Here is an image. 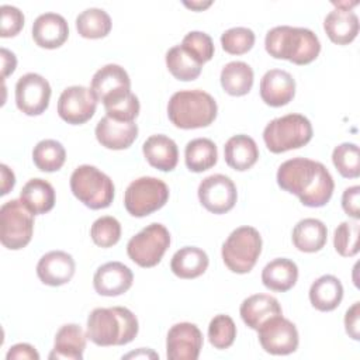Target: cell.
Masks as SVG:
<instances>
[{"label": "cell", "mask_w": 360, "mask_h": 360, "mask_svg": "<svg viewBox=\"0 0 360 360\" xmlns=\"http://www.w3.org/2000/svg\"><path fill=\"white\" fill-rule=\"evenodd\" d=\"M224 156L229 167L238 172H245L257 162L259 148L253 138L239 134L226 141L224 146Z\"/></svg>", "instance_id": "25"}, {"label": "cell", "mask_w": 360, "mask_h": 360, "mask_svg": "<svg viewBox=\"0 0 360 360\" xmlns=\"http://www.w3.org/2000/svg\"><path fill=\"white\" fill-rule=\"evenodd\" d=\"M90 236L97 246L111 248L121 238V224L114 217H100L93 222L90 228Z\"/></svg>", "instance_id": "40"}, {"label": "cell", "mask_w": 360, "mask_h": 360, "mask_svg": "<svg viewBox=\"0 0 360 360\" xmlns=\"http://www.w3.org/2000/svg\"><path fill=\"white\" fill-rule=\"evenodd\" d=\"M70 190L80 202L91 210L107 208L114 200L112 180L90 165H82L73 170Z\"/></svg>", "instance_id": "6"}, {"label": "cell", "mask_w": 360, "mask_h": 360, "mask_svg": "<svg viewBox=\"0 0 360 360\" xmlns=\"http://www.w3.org/2000/svg\"><path fill=\"white\" fill-rule=\"evenodd\" d=\"M138 319L125 307L96 308L87 318V339L97 346H122L138 335Z\"/></svg>", "instance_id": "2"}, {"label": "cell", "mask_w": 360, "mask_h": 360, "mask_svg": "<svg viewBox=\"0 0 360 360\" xmlns=\"http://www.w3.org/2000/svg\"><path fill=\"white\" fill-rule=\"evenodd\" d=\"M323 30L332 42L346 45L359 34V18L352 10L335 8L325 17Z\"/></svg>", "instance_id": "26"}, {"label": "cell", "mask_w": 360, "mask_h": 360, "mask_svg": "<svg viewBox=\"0 0 360 360\" xmlns=\"http://www.w3.org/2000/svg\"><path fill=\"white\" fill-rule=\"evenodd\" d=\"M312 139V125L301 114H287L271 120L264 131L263 141L273 153L298 149Z\"/></svg>", "instance_id": "5"}, {"label": "cell", "mask_w": 360, "mask_h": 360, "mask_svg": "<svg viewBox=\"0 0 360 360\" xmlns=\"http://www.w3.org/2000/svg\"><path fill=\"white\" fill-rule=\"evenodd\" d=\"M184 6H187V7H190V8H193V10H202V8H205V7H208V6H211V1H207V3H184Z\"/></svg>", "instance_id": "50"}, {"label": "cell", "mask_w": 360, "mask_h": 360, "mask_svg": "<svg viewBox=\"0 0 360 360\" xmlns=\"http://www.w3.org/2000/svg\"><path fill=\"white\" fill-rule=\"evenodd\" d=\"M295 96L294 77L281 69H270L260 80V97L270 107L288 104Z\"/></svg>", "instance_id": "19"}, {"label": "cell", "mask_w": 360, "mask_h": 360, "mask_svg": "<svg viewBox=\"0 0 360 360\" xmlns=\"http://www.w3.org/2000/svg\"><path fill=\"white\" fill-rule=\"evenodd\" d=\"M169 200V187L156 177L143 176L129 183L124 194L125 210L136 218L160 210Z\"/></svg>", "instance_id": "9"}, {"label": "cell", "mask_w": 360, "mask_h": 360, "mask_svg": "<svg viewBox=\"0 0 360 360\" xmlns=\"http://www.w3.org/2000/svg\"><path fill=\"white\" fill-rule=\"evenodd\" d=\"M142 152L148 163L162 172H172L179 160L176 142L162 134L149 136L142 145Z\"/></svg>", "instance_id": "23"}, {"label": "cell", "mask_w": 360, "mask_h": 360, "mask_svg": "<svg viewBox=\"0 0 360 360\" xmlns=\"http://www.w3.org/2000/svg\"><path fill=\"white\" fill-rule=\"evenodd\" d=\"M298 278L297 264L285 257H278L267 263L262 271L263 285L271 291L284 292L292 288Z\"/></svg>", "instance_id": "29"}, {"label": "cell", "mask_w": 360, "mask_h": 360, "mask_svg": "<svg viewBox=\"0 0 360 360\" xmlns=\"http://www.w3.org/2000/svg\"><path fill=\"white\" fill-rule=\"evenodd\" d=\"M360 187L359 186H352L347 187L343 191L342 195V208L343 211L350 215L354 219L360 218Z\"/></svg>", "instance_id": "45"}, {"label": "cell", "mask_w": 360, "mask_h": 360, "mask_svg": "<svg viewBox=\"0 0 360 360\" xmlns=\"http://www.w3.org/2000/svg\"><path fill=\"white\" fill-rule=\"evenodd\" d=\"M94 132L101 146L112 150H121L134 143L138 136V125L134 121L124 122L105 115L97 122Z\"/></svg>", "instance_id": "20"}, {"label": "cell", "mask_w": 360, "mask_h": 360, "mask_svg": "<svg viewBox=\"0 0 360 360\" xmlns=\"http://www.w3.org/2000/svg\"><path fill=\"white\" fill-rule=\"evenodd\" d=\"M97 107V100L91 90L84 86H70L65 89L58 100L59 117L72 125L84 124L89 121Z\"/></svg>", "instance_id": "14"}, {"label": "cell", "mask_w": 360, "mask_h": 360, "mask_svg": "<svg viewBox=\"0 0 360 360\" xmlns=\"http://www.w3.org/2000/svg\"><path fill=\"white\" fill-rule=\"evenodd\" d=\"M222 49L231 55H243L255 45V32L246 27H233L221 35Z\"/></svg>", "instance_id": "41"}, {"label": "cell", "mask_w": 360, "mask_h": 360, "mask_svg": "<svg viewBox=\"0 0 360 360\" xmlns=\"http://www.w3.org/2000/svg\"><path fill=\"white\" fill-rule=\"evenodd\" d=\"M75 260L63 250L45 253L37 264L38 278L51 287H59L69 283L75 274Z\"/></svg>", "instance_id": "18"}, {"label": "cell", "mask_w": 360, "mask_h": 360, "mask_svg": "<svg viewBox=\"0 0 360 360\" xmlns=\"http://www.w3.org/2000/svg\"><path fill=\"white\" fill-rule=\"evenodd\" d=\"M20 200L34 215L45 214L55 205V190L52 184L44 179H31L24 184Z\"/></svg>", "instance_id": "31"}, {"label": "cell", "mask_w": 360, "mask_h": 360, "mask_svg": "<svg viewBox=\"0 0 360 360\" xmlns=\"http://www.w3.org/2000/svg\"><path fill=\"white\" fill-rule=\"evenodd\" d=\"M1 11V27H0V37L10 38L15 37L24 27V14L14 6L4 4L0 7Z\"/></svg>", "instance_id": "44"}, {"label": "cell", "mask_w": 360, "mask_h": 360, "mask_svg": "<svg viewBox=\"0 0 360 360\" xmlns=\"http://www.w3.org/2000/svg\"><path fill=\"white\" fill-rule=\"evenodd\" d=\"M294 246L305 253H315L321 250L328 239L326 225L316 218H305L297 222L292 229Z\"/></svg>", "instance_id": "28"}, {"label": "cell", "mask_w": 360, "mask_h": 360, "mask_svg": "<svg viewBox=\"0 0 360 360\" xmlns=\"http://www.w3.org/2000/svg\"><path fill=\"white\" fill-rule=\"evenodd\" d=\"M201 205L212 214H225L235 207L238 193L235 183L225 174H211L198 186Z\"/></svg>", "instance_id": "13"}, {"label": "cell", "mask_w": 360, "mask_h": 360, "mask_svg": "<svg viewBox=\"0 0 360 360\" xmlns=\"http://www.w3.org/2000/svg\"><path fill=\"white\" fill-rule=\"evenodd\" d=\"M69 37L68 21L56 13H44L32 24V38L35 44L45 49L62 46Z\"/></svg>", "instance_id": "21"}, {"label": "cell", "mask_w": 360, "mask_h": 360, "mask_svg": "<svg viewBox=\"0 0 360 360\" xmlns=\"http://www.w3.org/2000/svg\"><path fill=\"white\" fill-rule=\"evenodd\" d=\"M266 51L276 59H287L295 65H308L321 52L318 37L308 28L278 25L266 34Z\"/></svg>", "instance_id": "3"}, {"label": "cell", "mask_w": 360, "mask_h": 360, "mask_svg": "<svg viewBox=\"0 0 360 360\" xmlns=\"http://www.w3.org/2000/svg\"><path fill=\"white\" fill-rule=\"evenodd\" d=\"M90 90L97 101L108 104L131 93V80L124 68L108 63L94 73Z\"/></svg>", "instance_id": "15"}, {"label": "cell", "mask_w": 360, "mask_h": 360, "mask_svg": "<svg viewBox=\"0 0 360 360\" xmlns=\"http://www.w3.org/2000/svg\"><path fill=\"white\" fill-rule=\"evenodd\" d=\"M32 160L41 172H56L66 160V150L60 142L55 139H44L34 146Z\"/></svg>", "instance_id": "36"}, {"label": "cell", "mask_w": 360, "mask_h": 360, "mask_svg": "<svg viewBox=\"0 0 360 360\" xmlns=\"http://www.w3.org/2000/svg\"><path fill=\"white\" fill-rule=\"evenodd\" d=\"M87 335L80 325L66 323L55 335L53 350L49 353V359H68V360H82L83 352L86 349Z\"/></svg>", "instance_id": "22"}, {"label": "cell", "mask_w": 360, "mask_h": 360, "mask_svg": "<svg viewBox=\"0 0 360 360\" xmlns=\"http://www.w3.org/2000/svg\"><path fill=\"white\" fill-rule=\"evenodd\" d=\"M218 159L217 145L208 138H195L186 145L184 160L190 172L201 173L211 169Z\"/></svg>", "instance_id": "33"}, {"label": "cell", "mask_w": 360, "mask_h": 360, "mask_svg": "<svg viewBox=\"0 0 360 360\" xmlns=\"http://www.w3.org/2000/svg\"><path fill=\"white\" fill-rule=\"evenodd\" d=\"M49 82L38 73H25L15 83V104L27 115H39L51 98Z\"/></svg>", "instance_id": "12"}, {"label": "cell", "mask_w": 360, "mask_h": 360, "mask_svg": "<svg viewBox=\"0 0 360 360\" xmlns=\"http://www.w3.org/2000/svg\"><path fill=\"white\" fill-rule=\"evenodd\" d=\"M332 162L340 176L346 179H356L360 174V155L356 143L343 142L332 152Z\"/></svg>", "instance_id": "37"}, {"label": "cell", "mask_w": 360, "mask_h": 360, "mask_svg": "<svg viewBox=\"0 0 360 360\" xmlns=\"http://www.w3.org/2000/svg\"><path fill=\"white\" fill-rule=\"evenodd\" d=\"M277 184L312 208L323 207L335 188L329 170L321 162L307 158H292L281 163L277 170Z\"/></svg>", "instance_id": "1"}, {"label": "cell", "mask_w": 360, "mask_h": 360, "mask_svg": "<svg viewBox=\"0 0 360 360\" xmlns=\"http://www.w3.org/2000/svg\"><path fill=\"white\" fill-rule=\"evenodd\" d=\"M166 66L169 72L181 82H190L200 76L202 65L198 63L181 45L172 46L166 52Z\"/></svg>", "instance_id": "35"}, {"label": "cell", "mask_w": 360, "mask_h": 360, "mask_svg": "<svg viewBox=\"0 0 360 360\" xmlns=\"http://www.w3.org/2000/svg\"><path fill=\"white\" fill-rule=\"evenodd\" d=\"M239 312L242 321L255 330H257L267 319L283 314L277 298L267 294H255L245 298Z\"/></svg>", "instance_id": "24"}, {"label": "cell", "mask_w": 360, "mask_h": 360, "mask_svg": "<svg viewBox=\"0 0 360 360\" xmlns=\"http://www.w3.org/2000/svg\"><path fill=\"white\" fill-rule=\"evenodd\" d=\"M132 281L134 274L131 269L121 262H108L100 266L93 277L96 292L104 297H117L127 292Z\"/></svg>", "instance_id": "17"}, {"label": "cell", "mask_w": 360, "mask_h": 360, "mask_svg": "<svg viewBox=\"0 0 360 360\" xmlns=\"http://www.w3.org/2000/svg\"><path fill=\"white\" fill-rule=\"evenodd\" d=\"M262 252V236L253 226H239L231 232L222 245L225 266L238 274L249 273Z\"/></svg>", "instance_id": "7"}, {"label": "cell", "mask_w": 360, "mask_h": 360, "mask_svg": "<svg viewBox=\"0 0 360 360\" xmlns=\"http://www.w3.org/2000/svg\"><path fill=\"white\" fill-rule=\"evenodd\" d=\"M0 173H1V195H6L15 184V177L13 170L8 169L6 165H0Z\"/></svg>", "instance_id": "49"}, {"label": "cell", "mask_w": 360, "mask_h": 360, "mask_svg": "<svg viewBox=\"0 0 360 360\" xmlns=\"http://www.w3.org/2000/svg\"><path fill=\"white\" fill-rule=\"evenodd\" d=\"M257 332L262 347L270 354L284 356L294 353L298 347V330L283 314L267 319Z\"/></svg>", "instance_id": "11"}, {"label": "cell", "mask_w": 360, "mask_h": 360, "mask_svg": "<svg viewBox=\"0 0 360 360\" xmlns=\"http://www.w3.org/2000/svg\"><path fill=\"white\" fill-rule=\"evenodd\" d=\"M34 232V214L21 200H10L0 208V240L10 250L25 248Z\"/></svg>", "instance_id": "8"}, {"label": "cell", "mask_w": 360, "mask_h": 360, "mask_svg": "<svg viewBox=\"0 0 360 360\" xmlns=\"http://www.w3.org/2000/svg\"><path fill=\"white\" fill-rule=\"evenodd\" d=\"M218 105L211 94L202 90L176 91L167 103L172 124L181 129L208 127L217 118Z\"/></svg>", "instance_id": "4"}, {"label": "cell", "mask_w": 360, "mask_h": 360, "mask_svg": "<svg viewBox=\"0 0 360 360\" xmlns=\"http://www.w3.org/2000/svg\"><path fill=\"white\" fill-rule=\"evenodd\" d=\"M0 53H1V77L6 79L8 75H11L15 70L17 59H15V55L6 48H1Z\"/></svg>", "instance_id": "48"}, {"label": "cell", "mask_w": 360, "mask_h": 360, "mask_svg": "<svg viewBox=\"0 0 360 360\" xmlns=\"http://www.w3.org/2000/svg\"><path fill=\"white\" fill-rule=\"evenodd\" d=\"M343 298V285L340 280L332 274H325L315 280L309 288V301L312 307L322 312L333 311Z\"/></svg>", "instance_id": "27"}, {"label": "cell", "mask_w": 360, "mask_h": 360, "mask_svg": "<svg viewBox=\"0 0 360 360\" xmlns=\"http://www.w3.org/2000/svg\"><path fill=\"white\" fill-rule=\"evenodd\" d=\"M181 48L186 49L201 65L211 60L215 51L211 37L201 31L188 32L181 41Z\"/></svg>", "instance_id": "42"}, {"label": "cell", "mask_w": 360, "mask_h": 360, "mask_svg": "<svg viewBox=\"0 0 360 360\" xmlns=\"http://www.w3.org/2000/svg\"><path fill=\"white\" fill-rule=\"evenodd\" d=\"M236 338V325L229 315L219 314L208 325V339L215 349H228Z\"/></svg>", "instance_id": "38"}, {"label": "cell", "mask_w": 360, "mask_h": 360, "mask_svg": "<svg viewBox=\"0 0 360 360\" xmlns=\"http://www.w3.org/2000/svg\"><path fill=\"white\" fill-rule=\"evenodd\" d=\"M202 347V333L197 325L180 322L173 325L166 338L169 360H197Z\"/></svg>", "instance_id": "16"}, {"label": "cell", "mask_w": 360, "mask_h": 360, "mask_svg": "<svg viewBox=\"0 0 360 360\" xmlns=\"http://www.w3.org/2000/svg\"><path fill=\"white\" fill-rule=\"evenodd\" d=\"M111 18L103 8H86L76 17V30L79 35L89 39L104 38L111 31Z\"/></svg>", "instance_id": "34"}, {"label": "cell", "mask_w": 360, "mask_h": 360, "mask_svg": "<svg viewBox=\"0 0 360 360\" xmlns=\"http://www.w3.org/2000/svg\"><path fill=\"white\" fill-rule=\"evenodd\" d=\"M207 253L195 246H184L179 249L170 262L172 271L180 278H195L204 274L208 267Z\"/></svg>", "instance_id": "30"}, {"label": "cell", "mask_w": 360, "mask_h": 360, "mask_svg": "<svg viewBox=\"0 0 360 360\" xmlns=\"http://www.w3.org/2000/svg\"><path fill=\"white\" fill-rule=\"evenodd\" d=\"M222 89L235 97L245 96L253 86V69L240 60L226 63L221 70Z\"/></svg>", "instance_id": "32"}, {"label": "cell", "mask_w": 360, "mask_h": 360, "mask_svg": "<svg viewBox=\"0 0 360 360\" xmlns=\"http://www.w3.org/2000/svg\"><path fill=\"white\" fill-rule=\"evenodd\" d=\"M359 222L343 221L338 225L333 235V245L336 252L343 257H352L359 252Z\"/></svg>", "instance_id": "39"}, {"label": "cell", "mask_w": 360, "mask_h": 360, "mask_svg": "<svg viewBox=\"0 0 360 360\" xmlns=\"http://www.w3.org/2000/svg\"><path fill=\"white\" fill-rule=\"evenodd\" d=\"M139 100L134 93H128L127 96L114 100L108 104H104L105 112L110 118L124 122L134 121L139 114Z\"/></svg>", "instance_id": "43"}, {"label": "cell", "mask_w": 360, "mask_h": 360, "mask_svg": "<svg viewBox=\"0 0 360 360\" xmlns=\"http://www.w3.org/2000/svg\"><path fill=\"white\" fill-rule=\"evenodd\" d=\"M345 328L347 335L354 339L359 340L360 339V302L356 301L347 311L345 315Z\"/></svg>", "instance_id": "46"}, {"label": "cell", "mask_w": 360, "mask_h": 360, "mask_svg": "<svg viewBox=\"0 0 360 360\" xmlns=\"http://www.w3.org/2000/svg\"><path fill=\"white\" fill-rule=\"evenodd\" d=\"M7 360L11 359H30V360H38L39 354L38 352L28 343H17L10 347V350L6 354Z\"/></svg>", "instance_id": "47"}, {"label": "cell", "mask_w": 360, "mask_h": 360, "mask_svg": "<svg viewBox=\"0 0 360 360\" xmlns=\"http://www.w3.org/2000/svg\"><path fill=\"white\" fill-rule=\"evenodd\" d=\"M170 246V233L162 224L153 222L132 236L127 243L129 259L141 267L156 266L167 248Z\"/></svg>", "instance_id": "10"}]
</instances>
